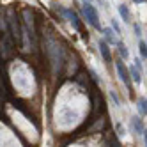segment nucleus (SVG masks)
Listing matches in <instances>:
<instances>
[{
  "label": "nucleus",
  "instance_id": "nucleus-14",
  "mask_svg": "<svg viewBox=\"0 0 147 147\" xmlns=\"http://www.w3.org/2000/svg\"><path fill=\"white\" fill-rule=\"evenodd\" d=\"M83 2H85V4H87V2H92V0H83Z\"/></svg>",
  "mask_w": 147,
  "mask_h": 147
},
{
  "label": "nucleus",
  "instance_id": "nucleus-13",
  "mask_svg": "<svg viewBox=\"0 0 147 147\" xmlns=\"http://www.w3.org/2000/svg\"><path fill=\"white\" fill-rule=\"evenodd\" d=\"M112 28H113L117 34H121V25H119L117 22H115V20H112Z\"/></svg>",
  "mask_w": 147,
  "mask_h": 147
},
{
  "label": "nucleus",
  "instance_id": "nucleus-5",
  "mask_svg": "<svg viewBox=\"0 0 147 147\" xmlns=\"http://www.w3.org/2000/svg\"><path fill=\"white\" fill-rule=\"evenodd\" d=\"M99 51H101L103 59L107 60V62H110V60H112V57H110V50H108V45L105 43V41H99Z\"/></svg>",
  "mask_w": 147,
  "mask_h": 147
},
{
  "label": "nucleus",
  "instance_id": "nucleus-11",
  "mask_svg": "<svg viewBox=\"0 0 147 147\" xmlns=\"http://www.w3.org/2000/svg\"><path fill=\"white\" fill-rule=\"evenodd\" d=\"M138 51H140V55L145 59V55H147V50H145V41H140V45H138Z\"/></svg>",
  "mask_w": 147,
  "mask_h": 147
},
{
  "label": "nucleus",
  "instance_id": "nucleus-1",
  "mask_svg": "<svg viewBox=\"0 0 147 147\" xmlns=\"http://www.w3.org/2000/svg\"><path fill=\"white\" fill-rule=\"evenodd\" d=\"M83 13H85V16H87V22H89L94 28L101 30V25H99V14H98L96 9H94V5L85 4V5H83Z\"/></svg>",
  "mask_w": 147,
  "mask_h": 147
},
{
  "label": "nucleus",
  "instance_id": "nucleus-4",
  "mask_svg": "<svg viewBox=\"0 0 147 147\" xmlns=\"http://www.w3.org/2000/svg\"><path fill=\"white\" fill-rule=\"evenodd\" d=\"M131 126H133V129H135V133H136V135L145 136V128H144L142 119H138V117H131Z\"/></svg>",
  "mask_w": 147,
  "mask_h": 147
},
{
  "label": "nucleus",
  "instance_id": "nucleus-12",
  "mask_svg": "<svg viewBox=\"0 0 147 147\" xmlns=\"http://www.w3.org/2000/svg\"><path fill=\"white\" fill-rule=\"evenodd\" d=\"M110 98H112V101L115 103V107H119V105H121V101H119V98H117V94H115L113 90H110Z\"/></svg>",
  "mask_w": 147,
  "mask_h": 147
},
{
  "label": "nucleus",
  "instance_id": "nucleus-7",
  "mask_svg": "<svg viewBox=\"0 0 147 147\" xmlns=\"http://www.w3.org/2000/svg\"><path fill=\"white\" fill-rule=\"evenodd\" d=\"M115 45H117V50L121 51V55H122L124 59H128V57H129V51L126 50V45H124V43H121V41H115Z\"/></svg>",
  "mask_w": 147,
  "mask_h": 147
},
{
  "label": "nucleus",
  "instance_id": "nucleus-10",
  "mask_svg": "<svg viewBox=\"0 0 147 147\" xmlns=\"http://www.w3.org/2000/svg\"><path fill=\"white\" fill-rule=\"evenodd\" d=\"M145 110H147L145 99H140V101H138V113H140V115H145Z\"/></svg>",
  "mask_w": 147,
  "mask_h": 147
},
{
  "label": "nucleus",
  "instance_id": "nucleus-9",
  "mask_svg": "<svg viewBox=\"0 0 147 147\" xmlns=\"http://www.w3.org/2000/svg\"><path fill=\"white\" fill-rule=\"evenodd\" d=\"M101 30H103L105 37H107V39L110 41V43H113V45H115V41H117V39L113 37V32H112V30H110V28H101Z\"/></svg>",
  "mask_w": 147,
  "mask_h": 147
},
{
  "label": "nucleus",
  "instance_id": "nucleus-15",
  "mask_svg": "<svg viewBox=\"0 0 147 147\" xmlns=\"http://www.w3.org/2000/svg\"><path fill=\"white\" fill-rule=\"evenodd\" d=\"M136 2H142V0H136Z\"/></svg>",
  "mask_w": 147,
  "mask_h": 147
},
{
  "label": "nucleus",
  "instance_id": "nucleus-8",
  "mask_svg": "<svg viewBox=\"0 0 147 147\" xmlns=\"http://www.w3.org/2000/svg\"><path fill=\"white\" fill-rule=\"evenodd\" d=\"M129 71H131V76H133L135 83H140V82H142V76H140V71L136 69L135 66H131V67H129Z\"/></svg>",
  "mask_w": 147,
  "mask_h": 147
},
{
  "label": "nucleus",
  "instance_id": "nucleus-6",
  "mask_svg": "<svg viewBox=\"0 0 147 147\" xmlns=\"http://www.w3.org/2000/svg\"><path fill=\"white\" fill-rule=\"evenodd\" d=\"M119 13H121V16H122V20L126 23H129L131 22V14H129V9L126 7V5H119Z\"/></svg>",
  "mask_w": 147,
  "mask_h": 147
},
{
  "label": "nucleus",
  "instance_id": "nucleus-3",
  "mask_svg": "<svg viewBox=\"0 0 147 147\" xmlns=\"http://www.w3.org/2000/svg\"><path fill=\"white\" fill-rule=\"evenodd\" d=\"M60 13L64 14L69 22L73 23V27H75L76 30H80V20H78V16H76V13H73V11H69V9H60Z\"/></svg>",
  "mask_w": 147,
  "mask_h": 147
},
{
  "label": "nucleus",
  "instance_id": "nucleus-2",
  "mask_svg": "<svg viewBox=\"0 0 147 147\" xmlns=\"http://www.w3.org/2000/svg\"><path fill=\"white\" fill-rule=\"evenodd\" d=\"M115 66H117V71H119V76L122 80V83L128 89H131V82H129V71L126 69V66L122 64V60H115Z\"/></svg>",
  "mask_w": 147,
  "mask_h": 147
}]
</instances>
